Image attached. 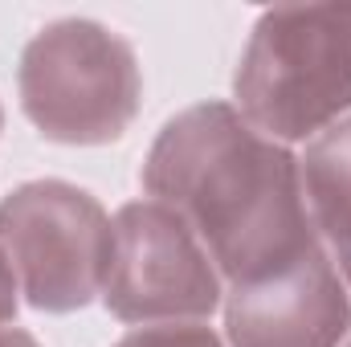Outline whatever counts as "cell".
I'll return each instance as SVG.
<instances>
[{
	"label": "cell",
	"instance_id": "1",
	"mask_svg": "<svg viewBox=\"0 0 351 347\" xmlns=\"http://www.w3.org/2000/svg\"><path fill=\"white\" fill-rule=\"evenodd\" d=\"M139 180L152 200L192 225L225 286L254 282L323 246L302 196L298 156L225 98L172 115L152 139Z\"/></svg>",
	"mask_w": 351,
	"mask_h": 347
},
{
	"label": "cell",
	"instance_id": "2",
	"mask_svg": "<svg viewBox=\"0 0 351 347\" xmlns=\"http://www.w3.org/2000/svg\"><path fill=\"white\" fill-rule=\"evenodd\" d=\"M233 106L286 147L351 115V4L258 12L233 70Z\"/></svg>",
	"mask_w": 351,
	"mask_h": 347
},
{
	"label": "cell",
	"instance_id": "3",
	"mask_svg": "<svg viewBox=\"0 0 351 347\" xmlns=\"http://www.w3.org/2000/svg\"><path fill=\"white\" fill-rule=\"evenodd\" d=\"M16 98L41 139L62 147H106L139 119L143 66L119 29L90 16H62L25 41Z\"/></svg>",
	"mask_w": 351,
	"mask_h": 347
},
{
	"label": "cell",
	"instance_id": "4",
	"mask_svg": "<svg viewBox=\"0 0 351 347\" xmlns=\"http://www.w3.org/2000/svg\"><path fill=\"white\" fill-rule=\"evenodd\" d=\"M0 250L33 311L74 315L102 298L110 213L70 180H29L0 200Z\"/></svg>",
	"mask_w": 351,
	"mask_h": 347
},
{
	"label": "cell",
	"instance_id": "5",
	"mask_svg": "<svg viewBox=\"0 0 351 347\" xmlns=\"http://www.w3.org/2000/svg\"><path fill=\"white\" fill-rule=\"evenodd\" d=\"M225 302V278L192 225L152 196L110 217V265L102 307L127 327L208 323Z\"/></svg>",
	"mask_w": 351,
	"mask_h": 347
},
{
	"label": "cell",
	"instance_id": "6",
	"mask_svg": "<svg viewBox=\"0 0 351 347\" xmlns=\"http://www.w3.org/2000/svg\"><path fill=\"white\" fill-rule=\"evenodd\" d=\"M221 307L229 347H339L351 335V290L327 246L225 286Z\"/></svg>",
	"mask_w": 351,
	"mask_h": 347
},
{
	"label": "cell",
	"instance_id": "7",
	"mask_svg": "<svg viewBox=\"0 0 351 347\" xmlns=\"http://www.w3.org/2000/svg\"><path fill=\"white\" fill-rule=\"evenodd\" d=\"M311 221L331 254L351 246V115L319 131L298 156Z\"/></svg>",
	"mask_w": 351,
	"mask_h": 347
},
{
	"label": "cell",
	"instance_id": "8",
	"mask_svg": "<svg viewBox=\"0 0 351 347\" xmlns=\"http://www.w3.org/2000/svg\"><path fill=\"white\" fill-rule=\"evenodd\" d=\"M114 347H225V339L208 323H152L131 327Z\"/></svg>",
	"mask_w": 351,
	"mask_h": 347
},
{
	"label": "cell",
	"instance_id": "9",
	"mask_svg": "<svg viewBox=\"0 0 351 347\" xmlns=\"http://www.w3.org/2000/svg\"><path fill=\"white\" fill-rule=\"evenodd\" d=\"M16 311H21V282H16L12 265H8L4 250H0V327L16 323Z\"/></svg>",
	"mask_w": 351,
	"mask_h": 347
},
{
	"label": "cell",
	"instance_id": "10",
	"mask_svg": "<svg viewBox=\"0 0 351 347\" xmlns=\"http://www.w3.org/2000/svg\"><path fill=\"white\" fill-rule=\"evenodd\" d=\"M0 347H41V344H37V335H29L25 327L8 323V327H0Z\"/></svg>",
	"mask_w": 351,
	"mask_h": 347
},
{
	"label": "cell",
	"instance_id": "11",
	"mask_svg": "<svg viewBox=\"0 0 351 347\" xmlns=\"http://www.w3.org/2000/svg\"><path fill=\"white\" fill-rule=\"evenodd\" d=\"M331 258H335V265H339V274H343V282H348V290H351V246L339 250V254H331Z\"/></svg>",
	"mask_w": 351,
	"mask_h": 347
},
{
	"label": "cell",
	"instance_id": "12",
	"mask_svg": "<svg viewBox=\"0 0 351 347\" xmlns=\"http://www.w3.org/2000/svg\"><path fill=\"white\" fill-rule=\"evenodd\" d=\"M0 131H4V106H0Z\"/></svg>",
	"mask_w": 351,
	"mask_h": 347
},
{
	"label": "cell",
	"instance_id": "13",
	"mask_svg": "<svg viewBox=\"0 0 351 347\" xmlns=\"http://www.w3.org/2000/svg\"><path fill=\"white\" fill-rule=\"evenodd\" d=\"M348 347H351V339H348Z\"/></svg>",
	"mask_w": 351,
	"mask_h": 347
}]
</instances>
